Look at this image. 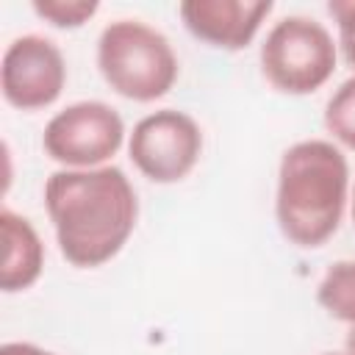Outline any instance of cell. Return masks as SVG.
Returning a JSON list of instances; mask_svg holds the SVG:
<instances>
[{
    "label": "cell",
    "instance_id": "9",
    "mask_svg": "<svg viewBox=\"0 0 355 355\" xmlns=\"http://www.w3.org/2000/svg\"><path fill=\"white\" fill-rule=\"evenodd\" d=\"M0 233H3V263H0V288L6 294L31 288L44 266V247L36 227L14 214L11 208L0 211Z\"/></svg>",
    "mask_w": 355,
    "mask_h": 355
},
{
    "label": "cell",
    "instance_id": "8",
    "mask_svg": "<svg viewBox=\"0 0 355 355\" xmlns=\"http://www.w3.org/2000/svg\"><path fill=\"white\" fill-rule=\"evenodd\" d=\"M272 8V0H183L178 14L194 39L219 50H241Z\"/></svg>",
    "mask_w": 355,
    "mask_h": 355
},
{
    "label": "cell",
    "instance_id": "5",
    "mask_svg": "<svg viewBox=\"0 0 355 355\" xmlns=\"http://www.w3.org/2000/svg\"><path fill=\"white\" fill-rule=\"evenodd\" d=\"M122 139L125 122L119 111L100 100H83L47 122L42 147L67 169H97L122 147Z\"/></svg>",
    "mask_w": 355,
    "mask_h": 355
},
{
    "label": "cell",
    "instance_id": "17",
    "mask_svg": "<svg viewBox=\"0 0 355 355\" xmlns=\"http://www.w3.org/2000/svg\"><path fill=\"white\" fill-rule=\"evenodd\" d=\"M322 355H336V352H322Z\"/></svg>",
    "mask_w": 355,
    "mask_h": 355
},
{
    "label": "cell",
    "instance_id": "4",
    "mask_svg": "<svg viewBox=\"0 0 355 355\" xmlns=\"http://www.w3.org/2000/svg\"><path fill=\"white\" fill-rule=\"evenodd\" d=\"M336 58L330 31L302 14L275 22L261 44L263 78L283 94H311L322 89L336 69Z\"/></svg>",
    "mask_w": 355,
    "mask_h": 355
},
{
    "label": "cell",
    "instance_id": "6",
    "mask_svg": "<svg viewBox=\"0 0 355 355\" xmlns=\"http://www.w3.org/2000/svg\"><path fill=\"white\" fill-rule=\"evenodd\" d=\"M128 153L147 180L178 183L194 169L202 153V133L189 114L161 108L133 125Z\"/></svg>",
    "mask_w": 355,
    "mask_h": 355
},
{
    "label": "cell",
    "instance_id": "10",
    "mask_svg": "<svg viewBox=\"0 0 355 355\" xmlns=\"http://www.w3.org/2000/svg\"><path fill=\"white\" fill-rule=\"evenodd\" d=\"M319 305L338 322H347L349 327L355 324V261H336L319 288H316Z\"/></svg>",
    "mask_w": 355,
    "mask_h": 355
},
{
    "label": "cell",
    "instance_id": "16",
    "mask_svg": "<svg viewBox=\"0 0 355 355\" xmlns=\"http://www.w3.org/2000/svg\"><path fill=\"white\" fill-rule=\"evenodd\" d=\"M352 222H355V191H352Z\"/></svg>",
    "mask_w": 355,
    "mask_h": 355
},
{
    "label": "cell",
    "instance_id": "1",
    "mask_svg": "<svg viewBox=\"0 0 355 355\" xmlns=\"http://www.w3.org/2000/svg\"><path fill=\"white\" fill-rule=\"evenodd\" d=\"M44 208L61 255L78 269L111 261L139 216L136 191L119 166L53 172L44 183Z\"/></svg>",
    "mask_w": 355,
    "mask_h": 355
},
{
    "label": "cell",
    "instance_id": "2",
    "mask_svg": "<svg viewBox=\"0 0 355 355\" xmlns=\"http://www.w3.org/2000/svg\"><path fill=\"white\" fill-rule=\"evenodd\" d=\"M347 186L349 166L336 144L324 139L291 144L277 169L275 216L280 233L297 247H322L338 230Z\"/></svg>",
    "mask_w": 355,
    "mask_h": 355
},
{
    "label": "cell",
    "instance_id": "13",
    "mask_svg": "<svg viewBox=\"0 0 355 355\" xmlns=\"http://www.w3.org/2000/svg\"><path fill=\"white\" fill-rule=\"evenodd\" d=\"M330 17L338 25V47L347 61V67L355 69V0H330L327 3Z\"/></svg>",
    "mask_w": 355,
    "mask_h": 355
},
{
    "label": "cell",
    "instance_id": "11",
    "mask_svg": "<svg viewBox=\"0 0 355 355\" xmlns=\"http://www.w3.org/2000/svg\"><path fill=\"white\" fill-rule=\"evenodd\" d=\"M324 128L333 133L336 141L355 150V75L347 78L327 100Z\"/></svg>",
    "mask_w": 355,
    "mask_h": 355
},
{
    "label": "cell",
    "instance_id": "15",
    "mask_svg": "<svg viewBox=\"0 0 355 355\" xmlns=\"http://www.w3.org/2000/svg\"><path fill=\"white\" fill-rule=\"evenodd\" d=\"M344 355H355V324L347 330V338H344Z\"/></svg>",
    "mask_w": 355,
    "mask_h": 355
},
{
    "label": "cell",
    "instance_id": "14",
    "mask_svg": "<svg viewBox=\"0 0 355 355\" xmlns=\"http://www.w3.org/2000/svg\"><path fill=\"white\" fill-rule=\"evenodd\" d=\"M0 355H55V352L42 349V347L28 344V341H8L0 347Z\"/></svg>",
    "mask_w": 355,
    "mask_h": 355
},
{
    "label": "cell",
    "instance_id": "7",
    "mask_svg": "<svg viewBox=\"0 0 355 355\" xmlns=\"http://www.w3.org/2000/svg\"><path fill=\"white\" fill-rule=\"evenodd\" d=\"M67 83V61L55 42L25 33L17 36L0 64V89L8 105L36 111L53 105Z\"/></svg>",
    "mask_w": 355,
    "mask_h": 355
},
{
    "label": "cell",
    "instance_id": "3",
    "mask_svg": "<svg viewBox=\"0 0 355 355\" xmlns=\"http://www.w3.org/2000/svg\"><path fill=\"white\" fill-rule=\"evenodd\" d=\"M97 69L122 97L153 103L178 80V55L169 39L141 19H116L97 39Z\"/></svg>",
    "mask_w": 355,
    "mask_h": 355
},
{
    "label": "cell",
    "instance_id": "12",
    "mask_svg": "<svg viewBox=\"0 0 355 355\" xmlns=\"http://www.w3.org/2000/svg\"><path fill=\"white\" fill-rule=\"evenodd\" d=\"M97 0H33L36 17L50 22L53 28H80L97 14Z\"/></svg>",
    "mask_w": 355,
    "mask_h": 355
}]
</instances>
